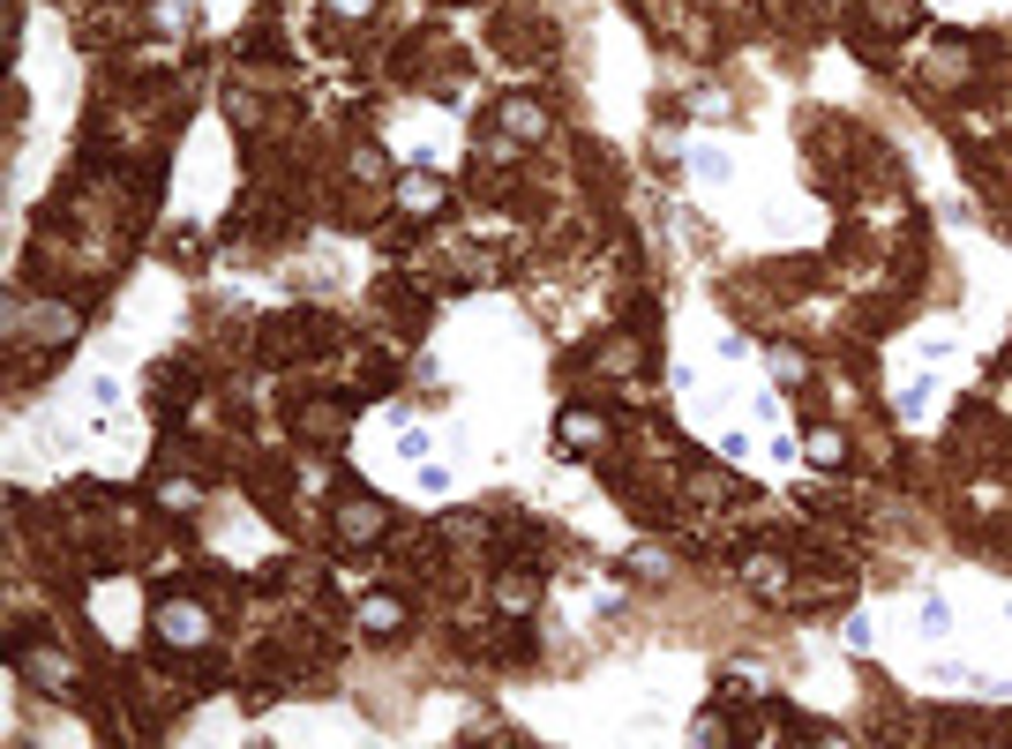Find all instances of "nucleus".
I'll list each match as a JSON object with an SVG mask.
<instances>
[{
	"instance_id": "nucleus-10",
	"label": "nucleus",
	"mask_w": 1012,
	"mask_h": 749,
	"mask_svg": "<svg viewBox=\"0 0 1012 749\" xmlns=\"http://www.w3.org/2000/svg\"><path fill=\"white\" fill-rule=\"evenodd\" d=\"M915 623H923V637H945V629H953V607H945V600H923Z\"/></svg>"
},
{
	"instance_id": "nucleus-16",
	"label": "nucleus",
	"mask_w": 1012,
	"mask_h": 749,
	"mask_svg": "<svg viewBox=\"0 0 1012 749\" xmlns=\"http://www.w3.org/2000/svg\"><path fill=\"white\" fill-rule=\"evenodd\" d=\"M368 8H376V0H331V15H353V23H360Z\"/></svg>"
},
{
	"instance_id": "nucleus-13",
	"label": "nucleus",
	"mask_w": 1012,
	"mask_h": 749,
	"mask_svg": "<svg viewBox=\"0 0 1012 749\" xmlns=\"http://www.w3.org/2000/svg\"><path fill=\"white\" fill-rule=\"evenodd\" d=\"M900 413H908V420L930 413V382H908V390H900Z\"/></svg>"
},
{
	"instance_id": "nucleus-5",
	"label": "nucleus",
	"mask_w": 1012,
	"mask_h": 749,
	"mask_svg": "<svg viewBox=\"0 0 1012 749\" xmlns=\"http://www.w3.org/2000/svg\"><path fill=\"white\" fill-rule=\"evenodd\" d=\"M555 435H563V450H600V443H608V420H600V413H586V405H570Z\"/></svg>"
},
{
	"instance_id": "nucleus-4",
	"label": "nucleus",
	"mask_w": 1012,
	"mask_h": 749,
	"mask_svg": "<svg viewBox=\"0 0 1012 749\" xmlns=\"http://www.w3.org/2000/svg\"><path fill=\"white\" fill-rule=\"evenodd\" d=\"M360 629H368V637H398V629H405V600H398V592H368V600H360Z\"/></svg>"
},
{
	"instance_id": "nucleus-12",
	"label": "nucleus",
	"mask_w": 1012,
	"mask_h": 749,
	"mask_svg": "<svg viewBox=\"0 0 1012 749\" xmlns=\"http://www.w3.org/2000/svg\"><path fill=\"white\" fill-rule=\"evenodd\" d=\"M38 331H45V337H76V315H68V308H45Z\"/></svg>"
},
{
	"instance_id": "nucleus-2",
	"label": "nucleus",
	"mask_w": 1012,
	"mask_h": 749,
	"mask_svg": "<svg viewBox=\"0 0 1012 749\" xmlns=\"http://www.w3.org/2000/svg\"><path fill=\"white\" fill-rule=\"evenodd\" d=\"M15 667H23V682H38V690H68L76 682V667L60 645H31V637H15Z\"/></svg>"
},
{
	"instance_id": "nucleus-15",
	"label": "nucleus",
	"mask_w": 1012,
	"mask_h": 749,
	"mask_svg": "<svg viewBox=\"0 0 1012 749\" xmlns=\"http://www.w3.org/2000/svg\"><path fill=\"white\" fill-rule=\"evenodd\" d=\"M772 374H780V382H802L810 368H802V353H772Z\"/></svg>"
},
{
	"instance_id": "nucleus-14",
	"label": "nucleus",
	"mask_w": 1012,
	"mask_h": 749,
	"mask_svg": "<svg viewBox=\"0 0 1012 749\" xmlns=\"http://www.w3.org/2000/svg\"><path fill=\"white\" fill-rule=\"evenodd\" d=\"M158 502H166V510H196V488H188V480H166Z\"/></svg>"
},
{
	"instance_id": "nucleus-11",
	"label": "nucleus",
	"mask_w": 1012,
	"mask_h": 749,
	"mask_svg": "<svg viewBox=\"0 0 1012 749\" xmlns=\"http://www.w3.org/2000/svg\"><path fill=\"white\" fill-rule=\"evenodd\" d=\"M533 607V584L525 578H503V615H525Z\"/></svg>"
},
{
	"instance_id": "nucleus-1",
	"label": "nucleus",
	"mask_w": 1012,
	"mask_h": 749,
	"mask_svg": "<svg viewBox=\"0 0 1012 749\" xmlns=\"http://www.w3.org/2000/svg\"><path fill=\"white\" fill-rule=\"evenodd\" d=\"M382 533H390V510H382L376 495L337 502V540H345V547H376Z\"/></svg>"
},
{
	"instance_id": "nucleus-3",
	"label": "nucleus",
	"mask_w": 1012,
	"mask_h": 749,
	"mask_svg": "<svg viewBox=\"0 0 1012 749\" xmlns=\"http://www.w3.org/2000/svg\"><path fill=\"white\" fill-rule=\"evenodd\" d=\"M151 629H158L166 645H203V637H211V615H203L196 600H158V615H151Z\"/></svg>"
},
{
	"instance_id": "nucleus-7",
	"label": "nucleus",
	"mask_w": 1012,
	"mask_h": 749,
	"mask_svg": "<svg viewBox=\"0 0 1012 749\" xmlns=\"http://www.w3.org/2000/svg\"><path fill=\"white\" fill-rule=\"evenodd\" d=\"M690 172H698V180H713V188H720V180L735 172V158H727V150H713V143H698V150H690Z\"/></svg>"
},
{
	"instance_id": "nucleus-9",
	"label": "nucleus",
	"mask_w": 1012,
	"mask_h": 749,
	"mask_svg": "<svg viewBox=\"0 0 1012 749\" xmlns=\"http://www.w3.org/2000/svg\"><path fill=\"white\" fill-rule=\"evenodd\" d=\"M802 450H810V465H841V458H847V443L833 435V427H818V435H810Z\"/></svg>"
},
{
	"instance_id": "nucleus-8",
	"label": "nucleus",
	"mask_w": 1012,
	"mask_h": 749,
	"mask_svg": "<svg viewBox=\"0 0 1012 749\" xmlns=\"http://www.w3.org/2000/svg\"><path fill=\"white\" fill-rule=\"evenodd\" d=\"M398 203L413 210V217H427V210H443V188H435V180H405V188H398Z\"/></svg>"
},
{
	"instance_id": "nucleus-6",
	"label": "nucleus",
	"mask_w": 1012,
	"mask_h": 749,
	"mask_svg": "<svg viewBox=\"0 0 1012 749\" xmlns=\"http://www.w3.org/2000/svg\"><path fill=\"white\" fill-rule=\"evenodd\" d=\"M503 135H510V143H541V135H548V113L525 105V98H510V105H503Z\"/></svg>"
}]
</instances>
